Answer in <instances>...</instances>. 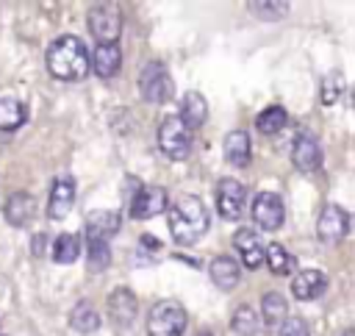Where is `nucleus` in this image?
<instances>
[{"label":"nucleus","mask_w":355,"mask_h":336,"mask_svg":"<svg viewBox=\"0 0 355 336\" xmlns=\"http://www.w3.org/2000/svg\"><path fill=\"white\" fill-rule=\"evenodd\" d=\"M116 230H119V214L111 208H100L86 217V239L108 242L111 236H116Z\"/></svg>","instance_id":"a211bd4d"},{"label":"nucleus","mask_w":355,"mask_h":336,"mask_svg":"<svg viewBox=\"0 0 355 336\" xmlns=\"http://www.w3.org/2000/svg\"><path fill=\"white\" fill-rule=\"evenodd\" d=\"M344 336H352V330H347V333H344Z\"/></svg>","instance_id":"f704fd0d"},{"label":"nucleus","mask_w":355,"mask_h":336,"mask_svg":"<svg viewBox=\"0 0 355 336\" xmlns=\"http://www.w3.org/2000/svg\"><path fill=\"white\" fill-rule=\"evenodd\" d=\"M3 217H6L8 225L25 228V225L36 217V200H33L28 192H14V194L6 200V205H3Z\"/></svg>","instance_id":"ddd939ff"},{"label":"nucleus","mask_w":355,"mask_h":336,"mask_svg":"<svg viewBox=\"0 0 355 336\" xmlns=\"http://www.w3.org/2000/svg\"><path fill=\"white\" fill-rule=\"evenodd\" d=\"M28 119L25 103L17 97H0V131H14Z\"/></svg>","instance_id":"b1692460"},{"label":"nucleus","mask_w":355,"mask_h":336,"mask_svg":"<svg viewBox=\"0 0 355 336\" xmlns=\"http://www.w3.org/2000/svg\"><path fill=\"white\" fill-rule=\"evenodd\" d=\"M186 308L175 300H161L150 308L147 317V333L150 336H183L186 330Z\"/></svg>","instance_id":"7ed1b4c3"},{"label":"nucleus","mask_w":355,"mask_h":336,"mask_svg":"<svg viewBox=\"0 0 355 336\" xmlns=\"http://www.w3.org/2000/svg\"><path fill=\"white\" fill-rule=\"evenodd\" d=\"M247 203V186L236 178H222L216 183V208L222 219H239L244 214Z\"/></svg>","instance_id":"0eeeda50"},{"label":"nucleus","mask_w":355,"mask_h":336,"mask_svg":"<svg viewBox=\"0 0 355 336\" xmlns=\"http://www.w3.org/2000/svg\"><path fill=\"white\" fill-rule=\"evenodd\" d=\"M122 67V53L116 44H97L94 47V56H92V69L100 75V78H114Z\"/></svg>","instance_id":"aec40b11"},{"label":"nucleus","mask_w":355,"mask_h":336,"mask_svg":"<svg viewBox=\"0 0 355 336\" xmlns=\"http://www.w3.org/2000/svg\"><path fill=\"white\" fill-rule=\"evenodd\" d=\"M286 119H288V114H286L283 106H269V108H263V111L255 117V128H258L263 136H275L277 131L286 128Z\"/></svg>","instance_id":"a878e982"},{"label":"nucleus","mask_w":355,"mask_h":336,"mask_svg":"<svg viewBox=\"0 0 355 336\" xmlns=\"http://www.w3.org/2000/svg\"><path fill=\"white\" fill-rule=\"evenodd\" d=\"M208 275H211V280H214L216 289L230 292V289H236L239 280H241V267H239L230 255H216V258L208 264Z\"/></svg>","instance_id":"dca6fc26"},{"label":"nucleus","mask_w":355,"mask_h":336,"mask_svg":"<svg viewBox=\"0 0 355 336\" xmlns=\"http://www.w3.org/2000/svg\"><path fill=\"white\" fill-rule=\"evenodd\" d=\"M230 328H233L236 336H255L258 328H261V319H258V314H255L250 305H239V308L233 311Z\"/></svg>","instance_id":"cd10ccee"},{"label":"nucleus","mask_w":355,"mask_h":336,"mask_svg":"<svg viewBox=\"0 0 355 336\" xmlns=\"http://www.w3.org/2000/svg\"><path fill=\"white\" fill-rule=\"evenodd\" d=\"M75 203V180L72 178H58L50 189V200H47V214L50 219H64L69 214Z\"/></svg>","instance_id":"2eb2a0df"},{"label":"nucleus","mask_w":355,"mask_h":336,"mask_svg":"<svg viewBox=\"0 0 355 336\" xmlns=\"http://www.w3.org/2000/svg\"><path fill=\"white\" fill-rule=\"evenodd\" d=\"M208 119V103L200 92H186L183 94V106H180V122L194 131V128H202Z\"/></svg>","instance_id":"6ab92c4d"},{"label":"nucleus","mask_w":355,"mask_h":336,"mask_svg":"<svg viewBox=\"0 0 355 336\" xmlns=\"http://www.w3.org/2000/svg\"><path fill=\"white\" fill-rule=\"evenodd\" d=\"M291 161H294V167L300 169V172H313V169H319V164H322V150H319V142H316V136L313 133H297V139H294V144H291Z\"/></svg>","instance_id":"9b49d317"},{"label":"nucleus","mask_w":355,"mask_h":336,"mask_svg":"<svg viewBox=\"0 0 355 336\" xmlns=\"http://www.w3.org/2000/svg\"><path fill=\"white\" fill-rule=\"evenodd\" d=\"M80 253V242L75 233H61L53 244V261L55 264H72Z\"/></svg>","instance_id":"c756f323"},{"label":"nucleus","mask_w":355,"mask_h":336,"mask_svg":"<svg viewBox=\"0 0 355 336\" xmlns=\"http://www.w3.org/2000/svg\"><path fill=\"white\" fill-rule=\"evenodd\" d=\"M233 247L239 250L244 267L255 269V267L263 264V242H261V236H258L252 228H239V230L233 233Z\"/></svg>","instance_id":"f8f14e48"},{"label":"nucleus","mask_w":355,"mask_h":336,"mask_svg":"<svg viewBox=\"0 0 355 336\" xmlns=\"http://www.w3.org/2000/svg\"><path fill=\"white\" fill-rule=\"evenodd\" d=\"M166 208V192L161 186H139L130 197V217L150 219Z\"/></svg>","instance_id":"1a4fd4ad"},{"label":"nucleus","mask_w":355,"mask_h":336,"mask_svg":"<svg viewBox=\"0 0 355 336\" xmlns=\"http://www.w3.org/2000/svg\"><path fill=\"white\" fill-rule=\"evenodd\" d=\"M69 325H72V330H78V333H94L97 328H100V314H97V308L92 305V303H78L75 308H72V314H69Z\"/></svg>","instance_id":"5701e85b"},{"label":"nucleus","mask_w":355,"mask_h":336,"mask_svg":"<svg viewBox=\"0 0 355 336\" xmlns=\"http://www.w3.org/2000/svg\"><path fill=\"white\" fill-rule=\"evenodd\" d=\"M197 336H211V333H197Z\"/></svg>","instance_id":"c9c22d12"},{"label":"nucleus","mask_w":355,"mask_h":336,"mask_svg":"<svg viewBox=\"0 0 355 336\" xmlns=\"http://www.w3.org/2000/svg\"><path fill=\"white\" fill-rule=\"evenodd\" d=\"M324 289H327V275H324L322 269H302V272H297L294 280H291V294H294L297 300H302V303L322 297Z\"/></svg>","instance_id":"4468645a"},{"label":"nucleus","mask_w":355,"mask_h":336,"mask_svg":"<svg viewBox=\"0 0 355 336\" xmlns=\"http://www.w3.org/2000/svg\"><path fill=\"white\" fill-rule=\"evenodd\" d=\"M222 150H225L227 164H233V167H247V164H250V136H247V131H230V133L225 136Z\"/></svg>","instance_id":"412c9836"},{"label":"nucleus","mask_w":355,"mask_h":336,"mask_svg":"<svg viewBox=\"0 0 355 336\" xmlns=\"http://www.w3.org/2000/svg\"><path fill=\"white\" fill-rule=\"evenodd\" d=\"M263 258L272 275H291L294 272V255L280 244V242H269L263 247Z\"/></svg>","instance_id":"4be33fe9"},{"label":"nucleus","mask_w":355,"mask_h":336,"mask_svg":"<svg viewBox=\"0 0 355 336\" xmlns=\"http://www.w3.org/2000/svg\"><path fill=\"white\" fill-rule=\"evenodd\" d=\"M252 219L263 230H277L283 225V219H286V208H283L280 194H275V192L255 194V200H252Z\"/></svg>","instance_id":"6e6552de"},{"label":"nucleus","mask_w":355,"mask_h":336,"mask_svg":"<svg viewBox=\"0 0 355 336\" xmlns=\"http://www.w3.org/2000/svg\"><path fill=\"white\" fill-rule=\"evenodd\" d=\"M158 147L172 161H183L191 153V131L180 122L178 114H172V117H166L161 122V128H158Z\"/></svg>","instance_id":"39448f33"},{"label":"nucleus","mask_w":355,"mask_h":336,"mask_svg":"<svg viewBox=\"0 0 355 336\" xmlns=\"http://www.w3.org/2000/svg\"><path fill=\"white\" fill-rule=\"evenodd\" d=\"M139 89H141V97L147 103H166L175 94L172 78H169V72H166V67L161 61L144 64V69L139 75Z\"/></svg>","instance_id":"423d86ee"},{"label":"nucleus","mask_w":355,"mask_h":336,"mask_svg":"<svg viewBox=\"0 0 355 336\" xmlns=\"http://www.w3.org/2000/svg\"><path fill=\"white\" fill-rule=\"evenodd\" d=\"M261 311H263V322L266 325H280L288 317V303L280 292H266L261 297Z\"/></svg>","instance_id":"393cba45"},{"label":"nucleus","mask_w":355,"mask_h":336,"mask_svg":"<svg viewBox=\"0 0 355 336\" xmlns=\"http://www.w3.org/2000/svg\"><path fill=\"white\" fill-rule=\"evenodd\" d=\"M247 8H250L258 19H283L291 6H288L286 0H250Z\"/></svg>","instance_id":"c85d7f7f"},{"label":"nucleus","mask_w":355,"mask_h":336,"mask_svg":"<svg viewBox=\"0 0 355 336\" xmlns=\"http://www.w3.org/2000/svg\"><path fill=\"white\" fill-rule=\"evenodd\" d=\"M166 219H169V230L172 239L183 247L194 244L197 239L205 236L208 230V208L202 205L200 197L194 194H180L169 208H166Z\"/></svg>","instance_id":"f257e3e1"},{"label":"nucleus","mask_w":355,"mask_h":336,"mask_svg":"<svg viewBox=\"0 0 355 336\" xmlns=\"http://www.w3.org/2000/svg\"><path fill=\"white\" fill-rule=\"evenodd\" d=\"M47 69L58 81L86 78L89 75V50H86V44L72 33L58 36L47 50Z\"/></svg>","instance_id":"f03ea898"},{"label":"nucleus","mask_w":355,"mask_h":336,"mask_svg":"<svg viewBox=\"0 0 355 336\" xmlns=\"http://www.w3.org/2000/svg\"><path fill=\"white\" fill-rule=\"evenodd\" d=\"M341 92H344V78H341V72H327V75L322 78V103H324V106H333V103L341 97Z\"/></svg>","instance_id":"7c9ffc66"},{"label":"nucleus","mask_w":355,"mask_h":336,"mask_svg":"<svg viewBox=\"0 0 355 336\" xmlns=\"http://www.w3.org/2000/svg\"><path fill=\"white\" fill-rule=\"evenodd\" d=\"M280 336H311V330H308L305 319H300V317H286V319L280 322Z\"/></svg>","instance_id":"2f4dec72"},{"label":"nucleus","mask_w":355,"mask_h":336,"mask_svg":"<svg viewBox=\"0 0 355 336\" xmlns=\"http://www.w3.org/2000/svg\"><path fill=\"white\" fill-rule=\"evenodd\" d=\"M86 264L92 272H103L111 264V244L103 239H86Z\"/></svg>","instance_id":"bb28decb"},{"label":"nucleus","mask_w":355,"mask_h":336,"mask_svg":"<svg viewBox=\"0 0 355 336\" xmlns=\"http://www.w3.org/2000/svg\"><path fill=\"white\" fill-rule=\"evenodd\" d=\"M44 247H47V236L36 233V236H33V253H36V255H42V250H44Z\"/></svg>","instance_id":"72a5a7b5"},{"label":"nucleus","mask_w":355,"mask_h":336,"mask_svg":"<svg viewBox=\"0 0 355 336\" xmlns=\"http://www.w3.org/2000/svg\"><path fill=\"white\" fill-rule=\"evenodd\" d=\"M108 314L119 328H128L136 319V297H133V292L125 289V286L114 289L108 294Z\"/></svg>","instance_id":"f3484780"},{"label":"nucleus","mask_w":355,"mask_h":336,"mask_svg":"<svg viewBox=\"0 0 355 336\" xmlns=\"http://www.w3.org/2000/svg\"><path fill=\"white\" fill-rule=\"evenodd\" d=\"M349 230V214L341 208V205H324L322 214H319V222H316V233L322 242L333 244V242H341Z\"/></svg>","instance_id":"9d476101"},{"label":"nucleus","mask_w":355,"mask_h":336,"mask_svg":"<svg viewBox=\"0 0 355 336\" xmlns=\"http://www.w3.org/2000/svg\"><path fill=\"white\" fill-rule=\"evenodd\" d=\"M89 31L97 44H116L122 31V11L116 3H97L89 8Z\"/></svg>","instance_id":"20e7f679"},{"label":"nucleus","mask_w":355,"mask_h":336,"mask_svg":"<svg viewBox=\"0 0 355 336\" xmlns=\"http://www.w3.org/2000/svg\"><path fill=\"white\" fill-rule=\"evenodd\" d=\"M155 250H161V242H158V239H153V236H141V242H139V253L153 255Z\"/></svg>","instance_id":"473e14b6"}]
</instances>
